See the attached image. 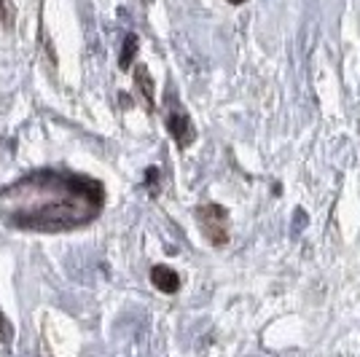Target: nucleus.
Here are the masks:
<instances>
[{
    "label": "nucleus",
    "mask_w": 360,
    "mask_h": 357,
    "mask_svg": "<svg viewBox=\"0 0 360 357\" xmlns=\"http://www.w3.org/2000/svg\"><path fill=\"white\" fill-rule=\"evenodd\" d=\"M196 221H199L202 237L207 239L212 247L229 245V209L226 207H221V205H199Z\"/></svg>",
    "instance_id": "f257e3e1"
},
{
    "label": "nucleus",
    "mask_w": 360,
    "mask_h": 357,
    "mask_svg": "<svg viewBox=\"0 0 360 357\" xmlns=\"http://www.w3.org/2000/svg\"><path fill=\"white\" fill-rule=\"evenodd\" d=\"M167 132L172 134L178 148H188L196 140V129L194 124H191V116L183 108H169V113H167Z\"/></svg>",
    "instance_id": "f03ea898"
},
{
    "label": "nucleus",
    "mask_w": 360,
    "mask_h": 357,
    "mask_svg": "<svg viewBox=\"0 0 360 357\" xmlns=\"http://www.w3.org/2000/svg\"><path fill=\"white\" fill-rule=\"evenodd\" d=\"M150 283H153V287H156L159 293L172 296V293H178L180 277H178V271H172L169 266H153L150 268Z\"/></svg>",
    "instance_id": "7ed1b4c3"
},
{
    "label": "nucleus",
    "mask_w": 360,
    "mask_h": 357,
    "mask_svg": "<svg viewBox=\"0 0 360 357\" xmlns=\"http://www.w3.org/2000/svg\"><path fill=\"white\" fill-rule=\"evenodd\" d=\"M135 86H137V91H140V97H143L146 108L153 110V100H156V94H153V78H150L146 65H137L135 67Z\"/></svg>",
    "instance_id": "20e7f679"
},
{
    "label": "nucleus",
    "mask_w": 360,
    "mask_h": 357,
    "mask_svg": "<svg viewBox=\"0 0 360 357\" xmlns=\"http://www.w3.org/2000/svg\"><path fill=\"white\" fill-rule=\"evenodd\" d=\"M137 48H140V38H137L135 32H129V35L124 38V46H121V54H119V67H121V70H129V67L135 65Z\"/></svg>",
    "instance_id": "39448f33"
},
{
    "label": "nucleus",
    "mask_w": 360,
    "mask_h": 357,
    "mask_svg": "<svg viewBox=\"0 0 360 357\" xmlns=\"http://www.w3.org/2000/svg\"><path fill=\"white\" fill-rule=\"evenodd\" d=\"M11 339H14V327L6 320V314L0 312V344H11Z\"/></svg>",
    "instance_id": "423d86ee"
},
{
    "label": "nucleus",
    "mask_w": 360,
    "mask_h": 357,
    "mask_svg": "<svg viewBox=\"0 0 360 357\" xmlns=\"http://www.w3.org/2000/svg\"><path fill=\"white\" fill-rule=\"evenodd\" d=\"M146 180H148V188L153 191V194H156V180H159V169H153V167H150L148 172H146Z\"/></svg>",
    "instance_id": "0eeeda50"
},
{
    "label": "nucleus",
    "mask_w": 360,
    "mask_h": 357,
    "mask_svg": "<svg viewBox=\"0 0 360 357\" xmlns=\"http://www.w3.org/2000/svg\"><path fill=\"white\" fill-rule=\"evenodd\" d=\"M226 3H231V6H242V3H248V0H226Z\"/></svg>",
    "instance_id": "6e6552de"
},
{
    "label": "nucleus",
    "mask_w": 360,
    "mask_h": 357,
    "mask_svg": "<svg viewBox=\"0 0 360 357\" xmlns=\"http://www.w3.org/2000/svg\"><path fill=\"white\" fill-rule=\"evenodd\" d=\"M143 3H146V6H148V3H153V0H143Z\"/></svg>",
    "instance_id": "1a4fd4ad"
}]
</instances>
